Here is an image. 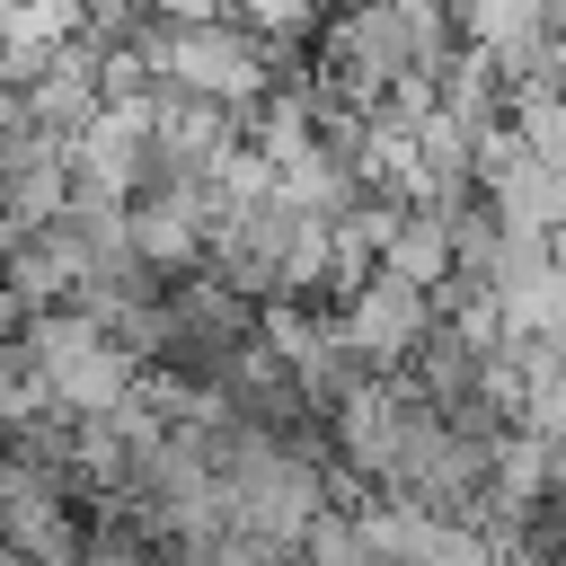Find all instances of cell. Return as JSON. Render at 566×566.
<instances>
[{"mask_svg":"<svg viewBox=\"0 0 566 566\" xmlns=\"http://www.w3.org/2000/svg\"><path fill=\"white\" fill-rule=\"evenodd\" d=\"M150 53H159V71H168L177 88L221 97V106H239V115H256V106L274 97V80L292 71L248 18H221V27H159Z\"/></svg>","mask_w":566,"mask_h":566,"instance_id":"obj_1","label":"cell"},{"mask_svg":"<svg viewBox=\"0 0 566 566\" xmlns=\"http://www.w3.org/2000/svg\"><path fill=\"white\" fill-rule=\"evenodd\" d=\"M433 318H442V310H433V292H424V283H407V274H389V265H380L354 301H336L345 345H354V354H371L380 371H407V363H416V345L433 336Z\"/></svg>","mask_w":566,"mask_h":566,"instance_id":"obj_2","label":"cell"},{"mask_svg":"<svg viewBox=\"0 0 566 566\" xmlns=\"http://www.w3.org/2000/svg\"><path fill=\"white\" fill-rule=\"evenodd\" d=\"M97 62H106V44H97V35H71V44L44 62V80L27 88L44 133H62V142H71V133H88V124H97V106H106V88H97Z\"/></svg>","mask_w":566,"mask_h":566,"instance_id":"obj_3","label":"cell"},{"mask_svg":"<svg viewBox=\"0 0 566 566\" xmlns=\"http://www.w3.org/2000/svg\"><path fill=\"white\" fill-rule=\"evenodd\" d=\"M486 195H495V212H504L513 230H548V239H557V221H566V168L539 159V150L504 159V168L486 177Z\"/></svg>","mask_w":566,"mask_h":566,"instance_id":"obj_4","label":"cell"},{"mask_svg":"<svg viewBox=\"0 0 566 566\" xmlns=\"http://www.w3.org/2000/svg\"><path fill=\"white\" fill-rule=\"evenodd\" d=\"M380 265L433 292V283L460 265V248H451V212H442V203H407V221H398V239L380 248Z\"/></svg>","mask_w":566,"mask_h":566,"instance_id":"obj_5","label":"cell"},{"mask_svg":"<svg viewBox=\"0 0 566 566\" xmlns=\"http://www.w3.org/2000/svg\"><path fill=\"white\" fill-rule=\"evenodd\" d=\"M460 35H469L478 53H513V44L548 35V0H469V9H460Z\"/></svg>","mask_w":566,"mask_h":566,"instance_id":"obj_6","label":"cell"},{"mask_svg":"<svg viewBox=\"0 0 566 566\" xmlns=\"http://www.w3.org/2000/svg\"><path fill=\"white\" fill-rule=\"evenodd\" d=\"M513 124H522V142H531L539 159H557V168H566V88H557V80L513 88Z\"/></svg>","mask_w":566,"mask_h":566,"instance_id":"obj_7","label":"cell"},{"mask_svg":"<svg viewBox=\"0 0 566 566\" xmlns=\"http://www.w3.org/2000/svg\"><path fill=\"white\" fill-rule=\"evenodd\" d=\"M522 433H539L548 451H566V371H557V380H539V389L522 398Z\"/></svg>","mask_w":566,"mask_h":566,"instance_id":"obj_8","label":"cell"},{"mask_svg":"<svg viewBox=\"0 0 566 566\" xmlns=\"http://www.w3.org/2000/svg\"><path fill=\"white\" fill-rule=\"evenodd\" d=\"M239 18V0H159V27H221Z\"/></svg>","mask_w":566,"mask_h":566,"instance_id":"obj_9","label":"cell"},{"mask_svg":"<svg viewBox=\"0 0 566 566\" xmlns=\"http://www.w3.org/2000/svg\"><path fill=\"white\" fill-rule=\"evenodd\" d=\"M557 495H566V451H557Z\"/></svg>","mask_w":566,"mask_h":566,"instance_id":"obj_10","label":"cell"},{"mask_svg":"<svg viewBox=\"0 0 566 566\" xmlns=\"http://www.w3.org/2000/svg\"><path fill=\"white\" fill-rule=\"evenodd\" d=\"M548 18H566V0H548Z\"/></svg>","mask_w":566,"mask_h":566,"instance_id":"obj_11","label":"cell"}]
</instances>
